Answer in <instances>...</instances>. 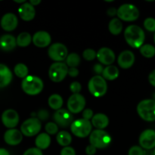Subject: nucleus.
Here are the masks:
<instances>
[{"mask_svg": "<svg viewBox=\"0 0 155 155\" xmlns=\"http://www.w3.org/2000/svg\"><path fill=\"white\" fill-rule=\"evenodd\" d=\"M124 37L128 45L134 48H139L143 45L145 34L140 27L137 25H130L126 28Z\"/></svg>", "mask_w": 155, "mask_h": 155, "instance_id": "nucleus-1", "label": "nucleus"}, {"mask_svg": "<svg viewBox=\"0 0 155 155\" xmlns=\"http://www.w3.org/2000/svg\"><path fill=\"white\" fill-rule=\"evenodd\" d=\"M21 87L27 95H36L40 93L43 89V82L36 76H27L23 80Z\"/></svg>", "mask_w": 155, "mask_h": 155, "instance_id": "nucleus-2", "label": "nucleus"}, {"mask_svg": "<svg viewBox=\"0 0 155 155\" xmlns=\"http://www.w3.org/2000/svg\"><path fill=\"white\" fill-rule=\"evenodd\" d=\"M137 112L142 120L148 122L155 120V101L153 99H145L141 101L137 105Z\"/></svg>", "mask_w": 155, "mask_h": 155, "instance_id": "nucleus-3", "label": "nucleus"}, {"mask_svg": "<svg viewBox=\"0 0 155 155\" xmlns=\"http://www.w3.org/2000/svg\"><path fill=\"white\" fill-rule=\"evenodd\" d=\"M89 142L96 148H105L111 142V137L104 130H95L90 133Z\"/></svg>", "mask_w": 155, "mask_h": 155, "instance_id": "nucleus-4", "label": "nucleus"}, {"mask_svg": "<svg viewBox=\"0 0 155 155\" xmlns=\"http://www.w3.org/2000/svg\"><path fill=\"white\" fill-rule=\"evenodd\" d=\"M89 92L96 98L104 96L107 91V85L106 80L101 76H95L89 80L88 83Z\"/></svg>", "mask_w": 155, "mask_h": 155, "instance_id": "nucleus-5", "label": "nucleus"}, {"mask_svg": "<svg viewBox=\"0 0 155 155\" xmlns=\"http://www.w3.org/2000/svg\"><path fill=\"white\" fill-rule=\"evenodd\" d=\"M118 19L124 21H134L139 18V11L136 6L132 4H124L117 10Z\"/></svg>", "mask_w": 155, "mask_h": 155, "instance_id": "nucleus-6", "label": "nucleus"}, {"mask_svg": "<svg viewBox=\"0 0 155 155\" xmlns=\"http://www.w3.org/2000/svg\"><path fill=\"white\" fill-rule=\"evenodd\" d=\"M92 125L89 120L84 119H79L72 122L71 130L74 136L79 138H86L92 132Z\"/></svg>", "mask_w": 155, "mask_h": 155, "instance_id": "nucleus-7", "label": "nucleus"}, {"mask_svg": "<svg viewBox=\"0 0 155 155\" xmlns=\"http://www.w3.org/2000/svg\"><path fill=\"white\" fill-rule=\"evenodd\" d=\"M68 67L63 62H55L51 65L48 71V76L54 83L61 82L68 75Z\"/></svg>", "mask_w": 155, "mask_h": 155, "instance_id": "nucleus-8", "label": "nucleus"}, {"mask_svg": "<svg viewBox=\"0 0 155 155\" xmlns=\"http://www.w3.org/2000/svg\"><path fill=\"white\" fill-rule=\"evenodd\" d=\"M41 127V121L38 118L31 117L26 120L23 123L21 127V132L22 135L27 137H32L37 135L40 132Z\"/></svg>", "mask_w": 155, "mask_h": 155, "instance_id": "nucleus-9", "label": "nucleus"}, {"mask_svg": "<svg viewBox=\"0 0 155 155\" xmlns=\"http://www.w3.org/2000/svg\"><path fill=\"white\" fill-rule=\"evenodd\" d=\"M48 54L51 60L56 62H61L66 59L67 56L68 55V51L64 44L56 42L49 47Z\"/></svg>", "mask_w": 155, "mask_h": 155, "instance_id": "nucleus-10", "label": "nucleus"}, {"mask_svg": "<svg viewBox=\"0 0 155 155\" xmlns=\"http://www.w3.org/2000/svg\"><path fill=\"white\" fill-rule=\"evenodd\" d=\"M86 106L84 96L78 94H73L68 101V108L72 114H78L83 110Z\"/></svg>", "mask_w": 155, "mask_h": 155, "instance_id": "nucleus-11", "label": "nucleus"}, {"mask_svg": "<svg viewBox=\"0 0 155 155\" xmlns=\"http://www.w3.org/2000/svg\"><path fill=\"white\" fill-rule=\"evenodd\" d=\"M53 119L58 127H60L61 128H66L72 124L73 117L69 110L61 108L56 110L53 115Z\"/></svg>", "mask_w": 155, "mask_h": 155, "instance_id": "nucleus-12", "label": "nucleus"}, {"mask_svg": "<svg viewBox=\"0 0 155 155\" xmlns=\"http://www.w3.org/2000/svg\"><path fill=\"white\" fill-rule=\"evenodd\" d=\"M139 145L142 148L151 150L155 148V130H145L139 136Z\"/></svg>", "mask_w": 155, "mask_h": 155, "instance_id": "nucleus-13", "label": "nucleus"}, {"mask_svg": "<svg viewBox=\"0 0 155 155\" xmlns=\"http://www.w3.org/2000/svg\"><path fill=\"white\" fill-rule=\"evenodd\" d=\"M2 122L3 125L8 129H14L19 123V115L16 110L8 109L2 113Z\"/></svg>", "mask_w": 155, "mask_h": 155, "instance_id": "nucleus-14", "label": "nucleus"}, {"mask_svg": "<svg viewBox=\"0 0 155 155\" xmlns=\"http://www.w3.org/2000/svg\"><path fill=\"white\" fill-rule=\"evenodd\" d=\"M96 58L102 64L111 65L115 61V54L110 48L103 47L100 48L96 54Z\"/></svg>", "mask_w": 155, "mask_h": 155, "instance_id": "nucleus-15", "label": "nucleus"}, {"mask_svg": "<svg viewBox=\"0 0 155 155\" xmlns=\"http://www.w3.org/2000/svg\"><path fill=\"white\" fill-rule=\"evenodd\" d=\"M0 24L2 28L5 31H13L18 27V20L15 14L7 13L2 16Z\"/></svg>", "mask_w": 155, "mask_h": 155, "instance_id": "nucleus-16", "label": "nucleus"}, {"mask_svg": "<svg viewBox=\"0 0 155 155\" xmlns=\"http://www.w3.org/2000/svg\"><path fill=\"white\" fill-rule=\"evenodd\" d=\"M23 135L20 130L16 129H9L5 133L4 140L6 144L12 146L18 145L22 142Z\"/></svg>", "mask_w": 155, "mask_h": 155, "instance_id": "nucleus-17", "label": "nucleus"}, {"mask_svg": "<svg viewBox=\"0 0 155 155\" xmlns=\"http://www.w3.org/2000/svg\"><path fill=\"white\" fill-rule=\"evenodd\" d=\"M135 55L131 51H124L120 54L117 58V63L123 69H129L131 68L135 62Z\"/></svg>", "mask_w": 155, "mask_h": 155, "instance_id": "nucleus-18", "label": "nucleus"}, {"mask_svg": "<svg viewBox=\"0 0 155 155\" xmlns=\"http://www.w3.org/2000/svg\"><path fill=\"white\" fill-rule=\"evenodd\" d=\"M33 44L39 48H45L51 43V36L46 31H38L32 38Z\"/></svg>", "mask_w": 155, "mask_h": 155, "instance_id": "nucleus-19", "label": "nucleus"}, {"mask_svg": "<svg viewBox=\"0 0 155 155\" xmlns=\"http://www.w3.org/2000/svg\"><path fill=\"white\" fill-rule=\"evenodd\" d=\"M18 14L22 20L25 21H32L36 16L35 8L30 2H24L18 8Z\"/></svg>", "mask_w": 155, "mask_h": 155, "instance_id": "nucleus-20", "label": "nucleus"}, {"mask_svg": "<svg viewBox=\"0 0 155 155\" xmlns=\"http://www.w3.org/2000/svg\"><path fill=\"white\" fill-rule=\"evenodd\" d=\"M16 39L12 35L5 34L0 37V49L2 51H12L16 47Z\"/></svg>", "mask_w": 155, "mask_h": 155, "instance_id": "nucleus-21", "label": "nucleus"}, {"mask_svg": "<svg viewBox=\"0 0 155 155\" xmlns=\"http://www.w3.org/2000/svg\"><path fill=\"white\" fill-rule=\"evenodd\" d=\"M12 80V73L6 65L0 64V88L8 86Z\"/></svg>", "mask_w": 155, "mask_h": 155, "instance_id": "nucleus-22", "label": "nucleus"}, {"mask_svg": "<svg viewBox=\"0 0 155 155\" xmlns=\"http://www.w3.org/2000/svg\"><path fill=\"white\" fill-rule=\"evenodd\" d=\"M92 125L97 130H104L108 126L109 119L104 114H96L92 118Z\"/></svg>", "mask_w": 155, "mask_h": 155, "instance_id": "nucleus-23", "label": "nucleus"}, {"mask_svg": "<svg viewBox=\"0 0 155 155\" xmlns=\"http://www.w3.org/2000/svg\"><path fill=\"white\" fill-rule=\"evenodd\" d=\"M51 144V138L47 133H40L35 140V145L39 150L46 149Z\"/></svg>", "mask_w": 155, "mask_h": 155, "instance_id": "nucleus-24", "label": "nucleus"}, {"mask_svg": "<svg viewBox=\"0 0 155 155\" xmlns=\"http://www.w3.org/2000/svg\"><path fill=\"white\" fill-rule=\"evenodd\" d=\"M119 70L116 66L113 65H109L104 68L102 76L101 77L105 80H114L119 77Z\"/></svg>", "mask_w": 155, "mask_h": 155, "instance_id": "nucleus-25", "label": "nucleus"}, {"mask_svg": "<svg viewBox=\"0 0 155 155\" xmlns=\"http://www.w3.org/2000/svg\"><path fill=\"white\" fill-rule=\"evenodd\" d=\"M56 139L59 145L63 147H67L71 145L72 142V136L68 132L61 131L58 133Z\"/></svg>", "mask_w": 155, "mask_h": 155, "instance_id": "nucleus-26", "label": "nucleus"}, {"mask_svg": "<svg viewBox=\"0 0 155 155\" xmlns=\"http://www.w3.org/2000/svg\"><path fill=\"white\" fill-rule=\"evenodd\" d=\"M48 103L49 107L53 110H58L61 108L63 105V99L60 95L58 94H53L48 98Z\"/></svg>", "mask_w": 155, "mask_h": 155, "instance_id": "nucleus-27", "label": "nucleus"}, {"mask_svg": "<svg viewBox=\"0 0 155 155\" xmlns=\"http://www.w3.org/2000/svg\"><path fill=\"white\" fill-rule=\"evenodd\" d=\"M108 30L111 34H120L123 30V24L120 21V20L118 19V18H113L109 22Z\"/></svg>", "mask_w": 155, "mask_h": 155, "instance_id": "nucleus-28", "label": "nucleus"}, {"mask_svg": "<svg viewBox=\"0 0 155 155\" xmlns=\"http://www.w3.org/2000/svg\"><path fill=\"white\" fill-rule=\"evenodd\" d=\"M32 37L30 34L27 32H23L20 33L16 39L17 45L20 47H27L30 44Z\"/></svg>", "mask_w": 155, "mask_h": 155, "instance_id": "nucleus-29", "label": "nucleus"}, {"mask_svg": "<svg viewBox=\"0 0 155 155\" xmlns=\"http://www.w3.org/2000/svg\"><path fill=\"white\" fill-rule=\"evenodd\" d=\"M140 53L147 58H151L155 55V47L151 44H145L140 47Z\"/></svg>", "mask_w": 155, "mask_h": 155, "instance_id": "nucleus-30", "label": "nucleus"}, {"mask_svg": "<svg viewBox=\"0 0 155 155\" xmlns=\"http://www.w3.org/2000/svg\"><path fill=\"white\" fill-rule=\"evenodd\" d=\"M14 72H15V75L18 77L24 79L28 76L29 70L25 64H18L15 67Z\"/></svg>", "mask_w": 155, "mask_h": 155, "instance_id": "nucleus-31", "label": "nucleus"}, {"mask_svg": "<svg viewBox=\"0 0 155 155\" xmlns=\"http://www.w3.org/2000/svg\"><path fill=\"white\" fill-rule=\"evenodd\" d=\"M80 63V57L77 53H71L66 58V65L69 68H76Z\"/></svg>", "mask_w": 155, "mask_h": 155, "instance_id": "nucleus-32", "label": "nucleus"}, {"mask_svg": "<svg viewBox=\"0 0 155 155\" xmlns=\"http://www.w3.org/2000/svg\"><path fill=\"white\" fill-rule=\"evenodd\" d=\"M97 52L92 48H86L83 52V58L88 61H92L96 58Z\"/></svg>", "mask_w": 155, "mask_h": 155, "instance_id": "nucleus-33", "label": "nucleus"}, {"mask_svg": "<svg viewBox=\"0 0 155 155\" xmlns=\"http://www.w3.org/2000/svg\"><path fill=\"white\" fill-rule=\"evenodd\" d=\"M45 130L48 135H54L58 132V127L54 122H48L45 125Z\"/></svg>", "mask_w": 155, "mask_h": 155, "instance_id": "nucleus-34", "label": "nucleus"}, {"mask_svg": "<svg viewBox=\"0 0 155 155\" xmlns=\"http://www.w3.org/2000/svg\"><path fill=\"white\" fill-rule=\"evenodd\" d=\"M144 27L148 31L155 32V19L153 18H148L144 21Z\"/></svg>", "mask_w": 155, "mask_h": 155, "instance_id": "nucleus-35", "label": "nucleus"}, {"mask_svg": "<svg viewBox=\"0 0 155 155\" xmlns=\"http://www.w3.org/2000/svg\"><path fill=\"white\" fill-rule=\"evenodd\" d=\"M128 155H145V151L140 146L135 145L129 150Z\"/></svg>", "mask_w": 155, "mask_h": 155, "instance_id": "nucleus-36", "label": "nucleus"}, {"mask_svg": "<svg viewBox=\"0 0 155 155\" xmlns=\"http://www.w3.org/2000/svg\"><path fill=\"white\" fill-rule=\"evenodd\" d=\"M70 89L74 94H78L82 89L81 84L79 82H73L70 86Z\"/></svg>", "mask_w": 155, "mask_h": 155, "instance_id": "nucleus-37", "label": "nucleus"}, {"mask_svg": "<svg viewBox=\"0 0 155 155\" xmlns=\"http://www.w3.org/2000/svg\"><path fill=\"white\" fill-rule=\"evenodd\" d=\"M37 116H38V119L39 120H46L48 118V117H49V114H48V112L46 110H45V109H41V110H39V111H38V114H37Z\"/></svg>", "mask_w": 155, "mask_h": 155, "instance_id": "nucleus-38", "label": "nucleus"}, {"mask_svg": "<svg viewBox=\"0 0 155 155\" xmlns=\"http://www.w3.org/2000/svg\"><path fill=\"white\" fill-rule=\"evenodd\" d=\"M23 155H43L42 151L37 148H31L27 149Z\"/></svg>", "mask_w": 155, "mask_h": 155, "instance_id": "nucleus-39", "label": "nucleus"}, {"mask_svg": "<svg viewBox=\"0 0 155 155\" xmlns=\"http://www.w3.org/2000/svg\"><path fill=\"white\" fill-rule=\"evenodd\" d=\"M61 155H76V151L72 147H64L63 149L61 151Z\"/></svg>", "mask_w": 155, "mask_h": 155, "instance_id": "nucleus-40", "label": "nucleus"}, {"mask_svg": "<svg viewBox=\"0 0 155 155\" xmlns=\"http://www.w3.org/2000/svg\"><path fill=\"white\" fill-rule=\"evenodd\" d=\"M93 116V111H92V109H85L83 111V119L89 120L90 119H92Z\"/></svg>", "mask_w": 155, "mask_h": 155, "instance_id": "nucleus-41", "label": "nucleus"}, {"mask_svg": "<svg viewBox=\"0 0 155 155\" xmlns=\"http://www.w3.org/2000/svg\"><path fill=\"white\" fill-rule=\"evenodd\" d=\"M68 74L71 77H76L79 75V70L77 68H69Z\"/></svg>", "mask_w": 155, "mask_h": 155, "instance_id": "nucleus-42", "label": "nucleus"}, {"mask_svg": "<svg viewBox=\"0 0 155 155\" xmlns=\"http://www.w3.org/2000/svg\"><path fill=\"white\" fill-rule=\"evenodd\" d=\"M93 71L95 74H98V76H100L101 74H102L104 68H103V66L101 64H96L94 65Z\"/></svg>", "mask_w": 155, "mask_h": 155, "instance_id": "nucleus-43", "label": "nucleus"}, {"mask_svg": "<svg viewBox=\"0 0 155 155\" xmlns=\"http://www.w3.org/2000/svg\"><path fill=\"white\" fill-rule=\"evenodd\" d=\"M97 148H95L93 145H89L86 148V153L87 155H94L96 153Z\"/></svg>", "mask_w": 155, "mask_h": 155, "instance_id": "nucleus-44", "label": "nucleus"}, {"mask_svg": "<svg viewBox=\"0 0 155 155\" xmlns=\"http://www.w3.org/2000/svg\"><path fill=\"white\" fill-rule=\"evenodd\" d=\"M148 81L151 86L155 87V70L150 73L149 76H148Z\"/></svg>", "mask_w": 155, "mask_h": 155, "instance_id": "nucleus-45", "label": "nucleus"}, {"mask_svg": "<svg viewBox=\"0 0 155 155\" xmlns=\"http://www.w3.org/2000/svg\"><path fill=\"white\" fill-rule=\"evenodd\" d=\"M107 13L109 16H114V15H117V9L114 8H110L107 10Z\"/></svg>", "mask_w": 155, "mask_h": 155, "instance_id": "nucleus-46", "label": "nucleus"}, {"mask_svg": "<svg viewBox=\"0 0 155 155\" xmlns=\"http://www.w3.org/2000/svg\"><path fill=\"white\" fill-rule=\"evenodd\" d=\"M29 2H30V4H31L34 7V6L38 5L39 3H41V1H40V0H35V1H34V0H31V1H30Z\"/></svg>", "mask_w": 155, "mask_h": 155, "instance_id": "nucleus-47", "label": "nucleus"}, {"mask_svg": "<svg viewBox=\"0 0 155 155\" xmlns=\"http://www.w3.org/2000/svg\"><path fill=\"white\" fill-rule=\"evenodd\" d=\"M0 155H10V154L5 148H0Z\"/></svg>", "mask_w": 155, "mask_h": 155, "instance_id": "nucleus-48", "label": "nucleus"}, {"mask_svg": "<svg viewBox=\"0 0 155 155\" xmlns=\"http://www.w3.org/2000/svg\"><path fill=\"white\" fill-rule=\"evenodd\" d=\"M153 100H154L155 101V92H154V94H153Z\"/></svg>", "mask_w": 155, "mask_h": 155, "instance_id": "nucleus-49", "label": "nucleus"}, {"mask_svg": "<svg viewBox=\"0 0 155 155\" xmlns=\"http://www.w3.org/2000/svg\"><path fill=\"white\" fill-rule=\"evenodd\" d=\"M153 155H155V148L154 149V151H153Z\"/></svg>", "mask_w": 155, "mask_h": 155, "instance_id": "nucleus-50", "label": "nucleus"}, {"mask_svg": "<svg viewBox=\"0 0 155 155\" xmlns=\"http://www.w3.org/2000/svg\"><path fill=\"white\" fill-rule=\"evenodd\" d=\"M154 43H155V32H154Z\"/></svg>", "mask_w": 155, "mask_h": 155, "instance_id": "nucleus-51", "label": "nucleus"}]
</instances>
